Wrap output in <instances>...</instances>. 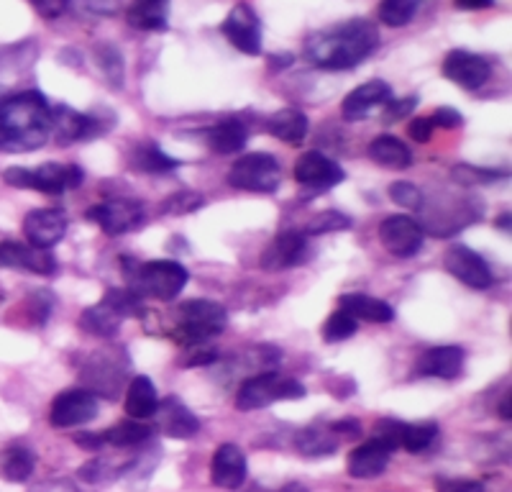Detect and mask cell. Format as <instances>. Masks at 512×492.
<instances>
[{"mask_svg": "<svg viewBox=\"0 0 512 492\" xmlns=\"http://www.w3.org/2000/svg\"><path fill=\"white\" fill-rule=\"evenodd\" d=\"M144 316V305H141L139 295L123 287H113L103 295L98 305L85 308L80 316V328L85 334L98 336V339H111L118 334V328L126 318H141Z\"/></svg>", "mask_w": 512, "mask_h": 492, "instance_id": "cell-3", "label": "cell"}, {"mask_svg": "<svg viewBox=\"0 0 512 492\" xmlns=\"http://www.w3.org/2000/svg\"><path fill=\"white\" fill-rule=\"evenodd\" d=\"M390 198L395 200L397 205H405V208H413V211H420V208H423V193L415 188L413 182H392Z\"/></svg>", "mask_w": 512, "mask_h": 492, "instance_id": "cell-43", "label": "cell"}, {"mask_svg": "<svg viewBox=\"0 0 512 492\" xmlns=\"http://www.w3.org/2000/svg\"><path fill=\"white\" fill-rule=\"evenodd\" d=\"M338 436L333 434L331 426H308L297 434L295 446L305 457H328L338 446Z\"/></svg>", "mask_w": 512, "mask_h": 492, "instance_id": "cell-33", "label": "cell"}, {"mask_svg": "<svg viewBox=\"0 0 512 492\" xmlns=\"http://www.w3.org/2000/svg\"><path fill=\"white\" fill-rule=\"evenodd\" d=\"M221 31L239 52L249 54V57L262 54V26H259V16L249 3L233 6V11L223 21Z\"/></svg>", "mask_w": 512, "mask_h": 492, "instance_id": "cell-12", "label": "cell"}, {"mask_svg": "<svg viewBox=\"0 0 512 492\" xmlns=\"http://www.w3.org/2000/svg\"><path fill=\"white\" fill-rule=\"evenodd\" d=\"M392 457V449L384 441L369 439L367 444L356 446L349 454V475L356 477V480H372V477H379L387 469Z\"/></svg>", "mask_w": 512, "mask_h": 492, "instance_id": "cell-25", "label": "cell"}, {"mask_svg": "<svg viewBox=\"0 0 512 492\" xmlns=\"http://www.w3.org/2000/svg\"><path fill=\"white\" fill-rule=\"evenodd\" d=\"M305 398L303 382L292 380V377H282L280 372H262L249 380L241 382L239 393H236V408L249 413V410L267 408L280 400H300Z\"/></svg>", "mask_w": 512, "mask_h": 492, "instance_id": "cell-6", "label": "cell"}, {"mask_svg": "<svg viewBox=\"0 0 512 492\" xmlns=\"http://www.w3.org/2000/svg\"><path fill=\"white\" fill-rule=\"evenodd\" d=\"M52 136V106L36 90L8 95L0 103V152H36Z\"/></svg>", "mask_w": 512, "mask_h": 492, "instance_id": "cell-2", "label": "cell"}, {"mask_svg": "<svg viewBox=\"0 0 512 492\" xmlns=\"http://www.w3.org/2000/svg\"><path fill=\"white\" fill-rule=\"evenodd\" d=\"M500 416L505 418V421H510V398H505V403H502V408H500Z\"/></svg>", "mask_w": 512, "mask_h": 492, "instance_id": "cell-55", "label": "cell"}, {"mask_svg": "<svg viewBox=\"0 0 512 492\" xmlns=\"http://www.w3.org/2000/svg\"><path fill=\"white\" fill-rule=\"evenodd\" d=\"M31 6H34V11L39 13L41 18L54 21V18H59L67 8H70V0H31Z\"/></svg>", "mask_w": 512, "mask_h": 492, "instance_id": "cell-45", "label": "cell"}, {"mask_svg": "<svg viewBox=\"0 0 512 492\" xmlns=\"http://www.w3.org/2000/svg\"><path fill=\"white\" fill-rule=\"evenodd\" d=\"M489 75H492V67L479 54L454 49V52H448L446 59H443V77L456 82L464 90L482 88L484 82L489 80Z\"/></svg>", "mask_w": 512, "mask_h": 492, "instance_id": "cell-16", "label": "cell"}, {"mask_svg": "<svg viewBox=\"0 0 512 492\" xmlns=\"http://www.w3.org/2000/svg\"><path fill=\"white\" fill-rule=\"evenodd\" d=\"M95 59H98L100 70H103L105 77H108V85L113 82V88L121 90V85H123L121 52H118L116 47H111V44H98V47H95Z\"/></svg>", "mask_w": 512, "mask_h": 492, "instance_id": "cell-39", "label": "cell"}, {"mask_svg": "<svg viewBox=\"0 0 512 492\" xmlns=\"http://www.w3.org/2000/svg\"><path fill=\"white\" fill-rule=\"evenodd\" d=\"M85 218L95 221L100 229L108 236H123L128 231H136L144 223L146 213L144 205L139 200H128V198H113L105 200V203L93 205Z\"/></svg>", "mask_w": 512, "mask_h": 492, "instance_id": "cell-8", "label": "cell"}, {"mask_svg": "<svg viewBox=\"0 0 512 492\" xmlns=\"http://www.w3.org/2000/svg\"><path fill=\"white\" fill-rule=\"evenodd\" d=\"M331 431L338 439H354V436L361 434V423L354 421V418H346V421L331 423Z\"/></svg>", "mask_w": 512, "mask_h": 492, "instance_id": "cell-49", "label": "cell"}, {"mask_svg": "<svg viewBox=\"0 0 512 492\" xmlns=\"http://www.w3.org/2000/svg\"><path fill=\"white\" fill-rule=\"evenodd\" d=\"M249 462L246 454L236 444H221L210 462V480L223 490H239L246 482Z\"/></svg>", "mask_w": 512, "mask_h": 492, "instance_id": "cell-21", "label": "cell"}, {"mask_svg": "<svg viewBox=\"0 0 512 492\" xmlns=\"http://www.w3.org/2000/svg\"><path fill=\"white\" fill-rule=\"evenodd\" d=\"M454 6L461 11H484V8L495 6V0H454Z\"/></svg>", "mask_w": 512, "mask_h": 492, "instance_id": "cell-51", "label": "cell"}, {"mask_svg": "<svg viewBox=\"0 0 512 492\" xmlns=\"http://www.w3.org/2000/svg\"><path fill=\"white\" fill-rule=\"evenodd\" d=\"M269 492H308V487L300 485V482H287V485H282L280 490H269Z\"/></svg>", "mask_w": 512, "mask_h": 492, "instance_id": "cell-52", "label": "cell"}, {"mask_svg": "<svg viewBox=\"0 0 512 492\" xmlns=\"http://www.w3.org/2000/svg\"><path fill=\"white\" fill-rule=\"evenodd\" d=\"M379 47V29L367 18H351L331 29L315 31L305 41V59L318 70H351Z\"/></svg>", "mask_w": 512, "mask_h": 492, "instance_id": "cell-1", "label": "cell"}, {"mask_svg": "<svg viewBox=\"0 0 512 492\" xmlns=\"http://www.w3.org/2000/svg\"><path fill=\"white\" fill-rule=\"evenodd\" d=\"M85 180V172L77 164L47 162L29 170V190H39L44 195H62L67 190H77Z\"/></svg>", "mask_w": 512, "mask_h": 492, "instance_id": "cell-17", "label": "cell"}, {"mask_svg": "<svg viewBox=\"0 0 512 492\" xmlns=\"http://www.w3.org/2000/svg\"><path fill=\"white\" fill-rule=\"evenodd\" d=\"M497 229H502V231H510V213H502L500 218H497Z\"/></svg>", "mask_w": 512, "mask_h": 492, "instance_id": "cell-54", "label": "cell"}, {"mask_svg": "<svg viewBox=\"0 0 512 492\" xmlns=\"http://www.w3.org/2000/svg\"><path fill=\"white\" fill-rule=\"evenodd\" d=\"M282 164L274 154L251 152L241 157L228 172V185L249 193H274L280 188Z\"/></svg>", "mask_w": 512, "mask_h": 492, "instance_id": "cell-7", "label": "cell"}, {"mask_svg": "<svg viewBox=\"0 0 512 492\" xmlns=\"http://www.w3.org/2000/svg\"><path fill=\"white\" fill-rule=\"evenodd\" d=\"M308 257V241H305V234L300 231H282L280 236H274L267 244V249L259 257V264L262 270L267 272H282L292 270L300 262H305Z\"/></svg>", "mask_w": 512, "mask_h": 492, "instance_id": "cell-15", "label": "cell"}, {"mask_svg": "<svg viewBox=\"0 0 512 492\" xmlns=\"http://www.w3.org/2000/svg\"><path fill=\"white\" fill-rule=\"evenodd\" d=\"M154 421H157L159 431H162L164 436H169V439L185 441L192 439V436H198L200 431L198 416H195L180 398H175V395L159 400Z\"/></svg>", "mask_w": 512, "mask_h": 492, "instance_id": "cell-18", "label": "cell"}, {"mask_svg": "<svg viewBox=\"0 0 512 492\" xmlns=\"http://www.w3.org/2000/svg\"><path fill=\"white\" fill-rule=\"evenodd\" d=\"M205 205V198L195 190H180V193L169 195L159 205V216H187V213L200 211Z\"/></svg>", "mask_w": 512, "mask_h": 492, "instance_id": "cell-38", "label": "cell"}, {"mask_svg": "<svg viewBox=\"0 0 512 492\" xmlns=\"http://www.w3.org/2000/svg\"><path fill=\"white\" fill-rule=\"evenodd\" d=\"M344 177L346 172L341 170V164H336L320 152H305L295 162V180L305 185V188L328 190L338 185V182H344Z\"/></svg>", "mask_w": 512, "mask_h": 492, "instance_id": "cell-19", "label": "cell"}, {"mask_svg": "<svg viewBox=\"0 0 512 492\" xmlns=\"http://www.w3.org/2000/svg\"><path fill=\"white\" fill-rule=\"evenodd\" d=\"M249 129L239 118H226L208 131V147L216 154H236L246 147Z\"/></svg>", "mask_w": 512, "mask_h": 492, "instance_id": "cell-31", "label": "cell"}, {"mask_svg": "<svg viewBox=\"0 0 512 492\" xmlns=\"http://www.w3.org/2000/svg\"><path fill=\"white\" fill-rule=\"evenodd\" d=\"M443 267H446L451 275L456 277L459 282H464L466 287H472V290H487L495 282V275L489 270L487 259L479 257L474 249L464 244L448 246L446 257H443Z\"/></svg>", "mask_w": 512, "mask_h": 492, "instance_id": "cell-11", "label": "cell"}, {"mask_svg": "<svg viewBox=\"0 0 512 492\" xmlns=\"http://www.w3.org/2000/svg\"><path fill=\"white\" fill-rule=\"evenodd\" d=\"M36 469V457L29 446L13 444L0 451V477L13 485H21V482H29V477L34 475Z\"/></svg>", "mask_w": 512, "mask_h": 492, "instance_id": "cell-29", "label": "cell"}, {"mask_svg": "<svg viewBox=\"0 0 512 492\" xmlns=\"http://www.w3.org/2000/svg\"><path fill=\"white\" fill-rule=\"evenodd\" d=\"M128 290L139 298H154L169 303L185 290L190 272L180 262L172 259H154V262L136 264L134 270L126 272Z\"/></svg>", "mask_w": 512, "mask_h": 492, "instance_id": "cell-4", "label": "cell"}, {"mask_svg": "<svg viewBox=\"0 0 512 492\" xmlns=\"http://www.w3.org/2000/svg\"><path fill=\"white\" fill-rule=\"evenodd\" d=\"M433 129H436V126H433L431 118H413L408 126V134L410 139L418 141V144H425V141L433 136Z\"/></svg>", "mask_w": 512, "mask_h": 492, "instance_id": "cell-48", "label": "cell"}, {"mask_svg": "<svg viewBox=\"0 0 512 492\" xmlns=\"http://www.w3.org/2000/svg\"><path fill=\"white\" fill-rule=\"evenodd\" d=\"M98 121L93 116L77 113L67 106H52V139L59 147H67L72 141L98 136Z\"/></svg>", "mask_w": 512, "mask_h": 492, "instance_id": "cell-22", "label": "cell"}, {"mask_svg": "<svg viewBox=\"0 0 512 492\" xmlns=\"http://www.w3.org/2000/svg\"><path fill=\"white\" fill-rule=\"evenodd\" d=\"M436 439H438L436 423H405V428H402L400 449H408L410 454H420V451L431 449Z\"/></svg>", "mask_w": 512, "mask_h": 492, "instance_id": "cell-37", "label": "cell"}, {"mask_svg": "<svg viewBox=\"0 0 512 492\" xmlns=\"http://www.w3.org/2000/svg\"><path fill=\"white\" fill-rule=\"evenodd\" d=\"M379 241L395 257H415L423 246V226L405 213H395V216L384 218L379 226Z\"/></svg>", "mask_w": 512, "mask_h": 492, "instance_id": "cell-9", "label": "cell"}, {"mask_svg": "<svg viewBox=\"0 0 512 492\" xmlns=\"http://www.w3.org/2000/svg\"><path fill=\"white\" fill-rule=\"evenodd\" d=\"M359 331V321L351 318L349 313L336 311L326 323H323V341L326 344H338V341H346Z\"/></svg>", "mask_w": 512, "mask_h": 492, "instance_id": "cell-40", "label": "cell"}, {"mask_svg": "<svg viewBox=\"0 0 512 492\" xmlns=\"http://www.w3.org/2000/svg\"><path fill=\"white\" fill-rule=\"evenodd\" d=\"M464 369V349L461 346H433L415 364L418 377H438V380H456Z\"/></svg>", "mask_w": 512, "mask_h": 492, "instance_id": "cell-23", "label": "cell"}, {"mask_svg": "<svg viewBox=\"0 0 512 492\" xmlns=\"http://www.w3.org/2000/svg\"><path fill=\"white\" fill-rule=\"evenodd\" d=\"M415 106H418V98H415V95H410V98H405V100H390V103H384L382 121L395 123V121H400V118H408L410 113L415 111Z\"/></svg>", "mask_w": 512, "mask_h": 492, "instance_id": "cell-44", "label": "cell"}, {"mask_svg": "<svg viewBox=\"0 0 512 492\" xmlns=\"http://www.w3.org/2000/svg\"><path fill=\"white\" fill-rule=\"evenodd\" d=\"M131 167L139 172H149V175H164V172H175L180 162L167 157L154 141H146L131 152Z\"/></svg>", "mask_w": 512, "mask_h": 492, "instance_id": "cell-34", "label": "cell"}, {"mask_svg": "<svg viewBox=\"0 0 512 492\" xmlns=\"http://www.w3.org/2000/svg\"><path fill=\"white\" fill-rule=\"evenodd\" d=\"M369 159L382 167H390V170H408L413 164V152L408 149V144H402L397 136H377V139L369 144Z\"/></svg>", "mask_w": 512, "mask_h": 492, "instance_id": "cell-30", "label": "cell"}, {"mask_svg": "<svg viewBox=\"0 0 512 492\" xmlns=\"http://www.w3.org/2000/svg\"><path fill=\"white\" fill-rule=\"evenodd\" d=\"M269 62H272V67H287L292 62V57L290 54H282V57H272Z\"/></svg>", "mask_w": 512, "mask_h": 492, "instance_id": "cell-53", "label": "cell"}, {"mask_svg": "<svg viewBox=\"0 0 512 492\" xmlns=\"http://www.w3.org/2000/svg\"><path fill=\"white\" fill-rule=\"evenodd\" d=\"M433 126H438V129H461V123H464V116H461L459 111H454V108H438L436 113H433Z\"/></svg>", "mask_w": 512, "mask_h": 492, "instance_id": "cell-47", "label": "cell"}, {"mask_svg": "<svg viewBox=\"0 0 512 492\" xmlns=\"http://www.w3.org/2000/svg\"><path fill=\"white\" fill-rule=\"evenodd\" d=\"M128 24L141 31H164L169 26V0H131Z\"/></svg>", "mask_w": 512, "mask_h": 492, "instance_id": "cell-27", "label": "cell"}, {"mask_svg": "<svg viewBox=\"0 0 512 492\" xmlns=\"http://www.w3.org/2000/svg\"><path fill=\"white\" fill-rule=\"evenodd\" d=\"M338 311L349 313L356 321H369V323H390L395 321V311H392L390 303L384 300L372 298V295L364 293H346L338 298Z\"/></svg>", "mask_w": 512, "mask_h": 492, "instance_id": "cell-26", "label": "cell"}, {"mask_svg": "<svg viewBox=\"0 0 512 492\" xmlns=\"http://www.w3.org/2000/svg\"><path fill=\"white\" fill-rule=\"evenodd\" d=\"M451 177H454L459 185H489V182H497L502 177H507L505 170H479V167H472V164H459L451 170Z\"/></svg>", "mask_w": 512, "mask_h": 492, "instance_id": "cell-42", "label": "cell"}, {"mask_svg": "<svg viewBox=\"0 0 512 492\" xmlns=\"http://www.w3.org/2000/svg\"><path fill=\"white\" fill-rule=\"evenodd\" d=\"M269 131L285 144L297 147L308 136V116L303 111H297V108H282L280 113H274L269 118Z\"/></svg>", "mask_w": 512, "mask_h": 492, "instance_id": "cell-32", "label": "cell"}, {"mask_svg": "<svg viewBox=\"0 0 512 492\" xmlns=\"http://www.w3.org/2000/svg\"><path fill=\"white\" fill-rule=\"evenodd\" d=\"M29 492H80V490H77V485H72L70 480H49L31 487Z\"/></svg>", "mask_w": 512, "mask_h": 492, "instance_id": "cell-50", "label": "cell"}, {"mask_svg": "<svg viewBox=\"0 0 512 492\" xmlns=\"http://www.w3.org/2000/svg\"><path fill=\"white\" fill-rule=\"evenodd\" d=\"M95 416H98V398L90 390H64L49 408V421L57 428L85 426Z\"/></svg>", "mask_w": 512, "mask_h": 492, "instance_id": "cell-13", "label": "cell"}, {"mask_svg": "<svg viewBox=\"0 0 512 492\" xmlns=\"http://www.w3.org/2000/svg\"><path fill=\"white\" fill-rule=\"evenodd\" d=\"M128 369V359L121 349H108V352L95 354L88 362V367L82 369V380L88 382L93 390L103 393L105 398H116L118 387H121L123 375ZM90 390V393H93ZM95 395V393H93Z\"/></svg>", "mask_w": 512, "mask_h": 492, "instance_id": "cell-10", "label": "cell"}, {"mask_svg": "<svg viewBox=\"0 0 512 492\" xmlns=\"http://www.w3.org/2000/svg\"><path fill=\"white\" fill-rule=\"evenodd\" d=\"M0 270H29L41 277H49L57 272V257L49 249H39V246L0 241Z\"/></svg>", "mask_w": 512, "mask_h": 492, "instance_id": "cell-14", "label": "cell"}, {"mask_svg": "<svg viewBox=\"0 0 512 492\" xmlns=\"http://www.w3.org/2000/svg\"><path fill=\"white\" fill-rule=\"evenodd\" d=\"M390 100H392V88L387 85V82L369 80L346 95L341 113H344L346 121H361V118H367L374 108L384 106V103H390Z\"/></svg>", "mask_w": 512, "mask_h": 492, "instance_id": "cell-24", "label": "cell"}, {"mask_svg": "<svg viewBox=\"0 0 512 492\" xmlns=\"http://www.w3.org/2000/svg\"><path fill=\"white\" fill-rule=\"evenodd\" d=\"M246 492H269V490H264L262 485H254V487H249V490H246Z\"/></svg>", "mask_w": 512, "mask_h": 492, "instance_id": "cell-56", "label": "cell"}, {"mask_svg": "<svg viewBox=\"0 0 512 492\" xmlns=\"http://www.w3.org/2000/svg\"><path fill=\"white\" fill-rule=\"evenodd\" d=\"M149 436H152V428L134 421V418H128V421L116 423L113 428H105L103 434H100V441L116 446V449H131V446H139L144 441H149Z\"/></svg>", "mask_w": 512, "mask_h": 492, "instance_id": "cell-35", "label": "cell"}, {"mask_svg": "<svg viewBox=\"0 0 512 492\" xmlns=\"http://www.w3.org/2000/svg\"><path fill=\"white\" fill-rule=\"evenodd\" d=\"M436 490L438 492H487L484 490V482L479 480H436Z\"/></svg>", "mask_w": 512, "mask_h": 492, "instance_id": "cell-46", "label": "cell"}, {"mask_svg": "<svg viewBox=\"0 0 512 492\" xmlns=\"http://www.w3.org/2000/svg\"><path fill=\"white\" fill-rule=\"evenodd\" d=\"M228 326V313L221 303L213 300H187L177 311V341L182 346L205 344L213 336L223 334Z\"/></svg>", "mask_w": 512, "mask_h": 492, "instance_id": "cell-5", "label": "cell"}, {"mask_svg": "<svg viewBox=\"0 0 512 492\" xmlns=\"http://www.w3.org/2000/svg\"><path fill=\"white\" fill-rule=\"evenodd\" d=\"M157 387L154 382L149 380L146 375H139L131 380L126 390V413L128 418H134V421H144V418H154L157 413Z\"/></svg>", "mask_w": 512, "mask_h": 492, "instance_id": "cell-28", "label": "cell"}, {"mask_svg": "<svg viewBox=\"0 0 512 492\" xmlns=\"http://www.w3.org/2000/svg\"><path fill=\"white\" fill-rule=\"evenodd\" d=\"M24 234L31 246L49 249L67 234V213L62 208H41L24 218Z\"/></svg>", "mask_w": 512, "mask_h": 492, "instance_id": "cell-20", "label": "cell"}, {"mask_svg": "<svg viewBox=\"0 0 512 492\" xmlns=\"http://www.w3.org/2000/svg\"><path fill=\"white\" fill-rule=\"evenodd\" d=\"M351 229V218L344 216V213L338 211H323L318 216H313L305 226V234L308 236H323V234H333V231H346Z\"/></svg>", "mask_w": 512, "mask_h": 492, "instance_id": "cell-41", "label": "cell"}, {"mask_svg": "<svg viewBox=\"0 0 512 492\" xmlns=\"http://www.w3.org/2000/svg\"><path fill=\"white\" fill-rule=\"evenodd\" d=\"M420 3L423 0H382L379 3V21L384 26H392V29L408 26L418 13Z\"/></svg>", "mask_w": 512, "mask_h": 492, "instance_id": "cell-36", "label": "cell"}]
</instances>
